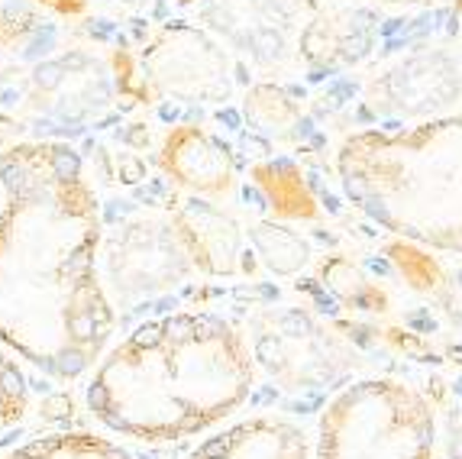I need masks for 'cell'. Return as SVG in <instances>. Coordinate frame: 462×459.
<instances>
[{
  "label": "cell",
  "instance_id": "cell-1",
  "mask_svg": "<svg viewBox=\"0 0 462 459\" xmlns=\"http://www.w3.org/2000/svg\"><path fill=\"white\" fill-rule=\"evenodd\" d=\"M0 343L52 378L94 369L117 314L100 282V207L65 143L0 153Z\"/></svg>",
  "mask_w": 462,
  "mask_h": 459
},
{
  "label": "cell",
  "instance_id": "cell-2",
  "mask_svg": "<svg viewBox=\"0 0 462 459\" xmlns=\"http://www.w3.org/2000/svg\"><path fill=\"white\" fill-rule=\"evenodd\" d=\"M252 385L256 362L243 333L207 311H178L146 321L100 356L88 407L114 434L168 443L227 421Z\"/></svg>",
  "mask_w": 462,
  "mask_h": 459
},
{
  "label": "cell",
  "instance_id": "cell-3",
  "mask_svg": "<svg viewBox=\"0 0 462 459\" xmlns=\"http://www.w3.org/2000/svg\"><path fill=\"white\" fill-rule=\"evenodd\" d=\"M346 198L394 237L462 256V114L343 139Z\"/></svg>",
  "mask_w": 462,
  "mask_h": 459
},
{
  "label": "cell",
  "instance_id": "cell-4",
  "mask_svg": "<svg viewBox=\"0 0 462 459\" xmlns=\"http://www.w3.org/2000/svg\"><path fill=\"white\" fill-rule=\"evenodd\" d=\"M437 411L401 378H362L326 401L314 459H433Z\"/></svg>",
  "mask_w": 462,
  "mask_h": 459
},
{
  "label": "cell",
  "instance_id": "cell-5",
  "mask_svg": "<svg viewBox=\"0 0 462 459\" xmlns=\"http://www.w3.org/2000/svg\"><path fill=\"white\" fill-rule=\"evenodd\" d=\"M146 71L159 94L184 100H217L230 97V61L223 49L188 23L165 26L152 39L146 52Z\"/></svg>",
  "mask_w": 462,
  "mask_h": 459
},
{
  "label": "cell",
  "instance_id": "cell-6",
  "mask_svg": "<svg viewBox=\"0 0 462 459\" xmlns=\"http://www.w3.org/2000/svg\"><path fill=\"white\" fill-rule=\"evenodd\" d=\"M159 169L182 191L197 198H223L236 181L233 155L211 130L197 123H182L165 136L159 149Z\"/></svg>",
  "mask_w": 462,
  "mask_h": 459
},
{
  "label": "cell",
  "instance_id": "cell-7",
  "mask_svg": "<svg viewBox=\"0 0 462 459\" xmlns=\"http://www.w3.org/2000/svg\"><path fill=\"white\" fill-rule=\"evenodd\" d=\"M178 237L188 249L191 262L207 275H236L243 253V230L233 217L211 198H188L168 204Z\"/></svg>",
  "mask_w": 462,
  "mask_h": 459
},
{
  "label": "cell",
  "instance_id": "cell-8",
  "mask_svg": "<svg viewBox=\"0 0 462 459\" xmlns=\"http://www.w3.org/2000/svg\"><path fill=\"white\" fill-rule=\"evenodd\" d=\"M191 459H311V440L288 417L252 414L207 436Z\"/></svg>",
  "mask_w": 462,
  "mask_h": 459
},
{
  "label": "cell",
  "instance_id": "cell-9",
  "mask_svg": "<svg viewBox=\"0 0 462 459\" xmlns=\"http://www.w3.org/2000/svg\"><path fill=\"white\" fill-rule=\"evenodd\" d=\"M7 459H133L110 436L91 430H61V434L36 436L30 443L16 446Z\"/></svg>",
  "mask_w": 462,
  "mask_h": 459
},
{
  "label": "cell",
  "instance_id": "cell-10",
  "mask_svg": "<svg viewBox=\"0 0 462 459\" xmlns=\"http://www.w3.org/2000/svg\"><path fill=\"white\" fill-rule=\"evenodd\" d=\"M259 188L268 194L275 214L278 217H314L317 204H314L307 184L301 181L297 169L291 165H256L252 169Z\"/></svg>",
  "mask_w": 462,
  "mask_h": 459
},
{
  "label": "cell",
  "instance_id": "cell-11",
  "mask_svg": "<svg viewBox=\"0 0 462 459\" xmlns=\"http://www.w3.org/2000/svg\"><path fill=\"white\" fill-rule=\"evenodd\" d=\"M252 243H256V253L262 256V262L278 275H295L297 268L311 262V246L301 239V233L278 227V223L252 227Z\"/></svg>",
  "mask_w": 462,
  "mask_h": 459
},
{
  "label": "cell",
  "instance_id": "cell-12",
  "mask_svg": "<svg viewBox=\"0 0 462 459\" xmlns=\"http://www.w3.org/2000/svg\"><path fill=\"white\" fill-rule=\"evenodd\" d=\"M16 359L20 356L0 343V434L20 424L30 411V382Z\"/></svg>",
  "mask_w": 462,
  "mask_h": 459
},
{
  "label": "cell",
  "instance_id": "cell-13",
  "mask_svg": "<svg viewBox=\"0 0 462 459\" xmlns=\"http://www.w3.org/2000/svg\"><path fill=\"white\" fill-rule=\"evenodd\" d=\"M297 114H301V104H297L285 88L256 85L249 94H246V117L256 120L259 126H266V130L288 126V123L297 120Z\"/></svg>",
  "mask_w": 462,
  "mask_h": 459
},
{
  "label": "cell",
  "instance_id": "cell-14",
  "mask_svg": "<svg viewBox=\"0 0 462 459\" xmlns=\"http://www.w3.org/2000/svg\"><path fill=\"white\" fill-rule=\"evenodd\" d=\"M391 259L398 262V268L408 275L410 288H417V291H430L437 282H443L439 262L433 259V256H427L424 249L417 243H410V239L391 246Z\"/></svg>",
  "mask_w": 462,
  "mask_h": 459
},
{
  "label": "cell",
  "instance_id": "cell-15",
  "mask_svg": "<svg viewBox=\"0 0 462 459\" xmlns=\"http://www.w3.org/2000/svg\"><path fill=\"white\" fill-rule=\"evenodd\" d=\"M362 4H385V7H420V4H437V0H362Z\"/></svg>",
  "mask_w": 462,
  "mask_h": 459
}]
</instances>
